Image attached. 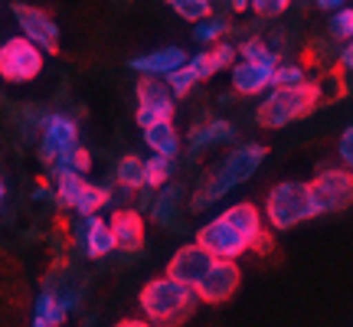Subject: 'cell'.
I'll use <instances>...</instances> for the list:
<instances>
[{
	"label": "cell",
	"instance_id": "cell-1",
	"mask_svg": "<svg viewBox=\"0 0 353 327\" xmlns=\"http://www.w3.org/2000/svg\"><path fill=\"white\" fill-rule=\"evenodd\" d=\"M262 229V210L255 203H236L196 232V246L203 252H210L213 259L236 262L242 252L252 249V242L259 239Z\"/></svg>",
	"mask_w": 353,
	"mask_h": 327
},
{
	"label": "cell",
	"instance_id": "cell-2",
	"mask_svg": "<svg viewBox=\"0 0 353 327\" xmlns=\"http://www.w3.org/2000/svg\"><path fill=\"white\" fill-rule=\"evenodd\" d=\"M138 304L144 311V321L151 327H180L187 324L196 311V295L193 288L170 281V278H151L138 295Z\"/></svg>",
	"mask_w": 353,
	"mask_h": 327
},
{
	"label": "cell",
	"instance_id": "cell-3",
	"mask_svg": "<svg viewBox=\"0 0 353 327\" xmlns=\"http://www.w3.org/2000/svg\"><path fill=\"white\" fill-rule=\"evenodd\" d=\"M265 157H268L265 144H239V148H232L226 161L216 167L213 174H210V180L200 187V193L193 197V210H203V206L216 203L219 197H226L229 190H236L245 180H252Z\"/></svg>",
	"mask_w": 353,
	"mask_h": 327
},
{
	"label": "cell",
	"instance_id": "cell-4",
	"mask_svg": "<svg viewBox=\"0 0 353 327\" xmlns=\"http://www.w3.org/2000/svg\"><path fill=\"white\" fill-rule=\"evenodd\" d=\"M324 99V86L321 82H298V86H278L268 99L259 105V125L262 128H285L298 121L304 115H311Z\"/></svg>",
	"mask_w": 353,
	"mask_h": 327
},
{
	"label": "cell",
	"instance_id": "cell-5",
	"mask_svg": "<svg viewBox=\"0 0 353 327\" xmlns=\"http://www.w3.org/2000/svg\"><path fill=\"white\" fill-rule=\"evenodd\" d=\"M265 216H268L272 229H291V226H298V223H304V219L317 216L307 184L285 180V184L272 187L268 200H265Z\"/></svg>",
	"mask_w": 353,
	"mask_h": 327
},
{
	"label": "cell",
	"instance_id": "cell-6",
	"mask_svg": "<svg viewBox=\"0 0 353 327\" xmlns=\"http://www.w3.org/2000/svg\"><path fill=\"white\" fill-rule=\"evenodd\" d=\"M311 200H314V213H341L353 200V177L350 170H324L317 174L311 184Z\"/></svg>",
	"mask_w": 353,
	"mask_h": 327
},
{
	"label": "cell",
	"instance_id": "cell-7",
	"mask_svg": "<svg viewBox=\"0 0 353 327\" xmlns=\"http://www.w3.org/2000/svg\"><path fill=\"white\" fill-rule=\"evenodd\" d=\"M43 72V52L30 39L13 37L0 46V76L7 82H33Z\"/></svg>",
	"mask_w": 353,
	"mask_h": 327
},
{
	"label": "cell",
	"instance_id": "cell-8",
	"mask_svg": "<svg viewBox=\"0 0 353 327\" xmlns=\"http://www.w3.org/2000/svg\"><path fill=\"white\" fill-rule=\"evenodd\" d=\"M56 193H59V200H63L65 206H72V210L82 216H95L105 203L112 200V193L105 187L85 184V180L79 174H72V170H56Z\"/></svg>",
	"mask_w": 353,
	"mask_h": 327
},
{
	"label": "cell",
	"instance_id": "cell-9",
	"mask_svg": "<svg viewBox=\"0 0 353 327\" xmlns=\"http://www.w3.org/2000/svg\"><path fill=\"white\" fill-rule=\"evenodd\" d=\"M79 148V128L65 115H50L43 125V141H39V161L63 167L65 157Z\"/></svg>",
	"mask_w": 353,
	"mask_h": 327
},
{
	"label": "cell",
	"instance_id": "cell-10",
	"mask_svg": "<svg viewBox=\"0 0 353 327\" xmlns=\"http://www.w3.org/2000/svg\"><path fill=\"white\" fill-rule=\"evenodd\" d=\"M13 17L23 30V39H30L39 52L46 50L50 56L59 52V26L52 23V17L39 7H30V3H13Z\"/></svg>",
	"mask_w": 353,
	"mask_h": 327
},
{
	"label": "cell",
	"instance_id": "cell-11",
	"mask_svg": "<svg viewBox=\"0 0 353 327\" xmlns=\"http://www.w3.org/2000/svg\"><path fill=\"white\" fill-rule=\"evenodd\" d=\"M174 118V95L161 79H141L138 82V125L151 128Z\"/></svg>",
	"mask_w": 353,
	"mask_h": 327
},
{
	"label": "cell",
	"instance_id": "cell-12",
	"mask_svg": "<svg viewBox=\"0 0 353 327\" xmlns=\"http://www.w3.org/2000/svg\"><path fill=\"white\" fill-rule=\"evenodd\" d=\"M242 281V272L236 262H226V259H216L213 265H210V272L203 275V281L193 288V295H196V301H206V304H223L229 301L232 295H236V288H239Z\"/></svg>",
	"mask_w": 353,
	"mask_h": 327
},
{
	"label": "cell",
	"instance_id": "cell-13",
	"mask_svg": "<svg viewBox=\"0 0 353 327\" xmlns=\"http://www.w3.org/2000/svg\"><path fill=\"white\" fill-rule=\"evenodd\" d=\"M216 259L210 255V252H203L196 242H190V246H183V249H176L174 255H170L164 278L180 281V285H187V288H196V285L203 281V275L210 272V265Z\"/></svg>",
	"mask_w": 353,
	"mask_h": 327
},
{
	"label": "cell",
	"instance_id": "cell-14",
	"mask_svg": "<svg viewBox=\"0 0 353 327\" xmlns=\"http://www.w3.org/2000/svg\"><path fill=\"white\" fill-rule=\"evenodd\" d=\"M108 229H112L114 249L138 252L144 246V219L134 210H114V216L108 219Z\"/></svg>",
	"mask_w": 353,
	"mask_h": 327
},
{
	"label": "cell",
	"instance_id": "cell-15",
	"mask_svg": "<svg viewBox=\"0 0 353 327\" xmlns=\"http://www.w3.org/2000/svg\"><path fill=\"white\" fill-rule=\"evenodd\" d=\"M187 63V52L180 50V46H167V50H157V52H148V56H138V59H131V69L141 72V76H170L174 69Z\"/></svg>",
	"mask_w": 353,
	"mask_h": 327
},
{
	"label": "cell",
	"instance_id": "cell-16",
	"mask_svg": "<svg viewBox=\"0 0 353 327\" xmlns=\"http://www.w3.org/2000/svg\"><path fill=\"white\" fill-rule=\"evenodd\" d=\"M272 69L275 66H262V63H236L232 66V88L239 95H255V92H265L272 88Z\"/></svg>",
	"mask_w": 353,
	"mask_h": 327
},
{
	"label": "cell",
	"instance_id": "cell-17",
	"mask_svg": "<svg viewBox=\"0 0 353 327\" xmlns=\"http://www.w3.org/2000/svg\"><path fill=\"white\" fill-rule=\"evenodd\" d=\"M232 63H236V46H232V43H216L213 50L193 56L187 66L193 69V76H196V82H200V79L216 76L219 69H226V66H232Z\"/></svg>",
	"mask_w": 353,
	"mask_h": 327
},
{
	"label": "cell",
	"instance_id": "cell-18",
	"mask_svg": "<svg viewBox=\"0 0 353 327\" xmlns=\"http://www.w3.org/2000/svg\"><path fill=\"white\" fill-rule=\"evenodd\" d=\"M82 242H85V255L88 259H105L114 249L112 229L105 219L99 216H85V229H82Z\"/></svg>",
	"mask_w": 353,
	"mask_h": 327
},
{
	"label": "cell",
	"instance_id": "cell-19",
	"mask_svg": "<svg viewBox=\"0 0 353 327\" xmlns=\"http://www.w3.org/2000/svg\"><path fill=\"white\" fill-rule=\"evenodd\" d=\"M144 144L151 148V154H157V157H167V161H174L176 154H180V138H176L174 121H161V125L144 128Z\"/></svg>",
	"mask_w": 353,
	"mask_h": 327
},
{
	"label": "cell",
	"instance_id": "cell-20",
	"mask_svg": "<svg viewBox=\"0 0 353 327\" xmlns=\"http://www.w3.org/2000/svg\"><path fill=\"white\" fill-rule=\"evenodd\" d=\"M236 138V128L223 121V118H213L210 125H203L193 131V151H203L210 144H219V141H232Z\"/></svg>",
	"mask_w": 353,
	"mask_h": 327
},
{
	"label": "cell",
	"instance_id": "cell-21",
	"mask_svg": "<svg viewBox=\"0 0 353 327\" xmlns=\"http://www.w3.org/2000/svg\"><path fill=\"white\" fill-rule=\"evenodd\" d=\"M65 315H69V308L63 304V298H59V295L43 291V295L37 298V315H33V317H39L46 327H59L65 321Z\"/></svg>",
	"mask_w": 353,
	"mask_h": 327
},
{
	"label": "cell",
	"instance_id": "cell-22",
	"mask_svg": "<svg viewBox=\"0 0 353 327\" xmlns=\"http://www.w3.org/2000/svg\"><path fill=\"white\" fill-rule=\"evenodd\" d=\"M118 184L128 190H141L144 187V161L141 157H121V164H118Z\"/></svg>",
	"mask_w": 353,
	"mask_h": 327
},
{
	"label": "cell",
	"instance_id": "cell-23",
	"mask_svg": "<svg viewBox=\"0 0 353 327\" xmlns=\"http://www.w3.org/2000/svg\"><path fill=\"white\" fill-rule=\"evenodd\" d=\"M167 3L176 10V17H183L190 23H203V20H210V13H213L210 0H167Z\"/></svg>",
	"mask_w": 353,
	"mask_h": 327
},
{
	"label": "cell",
	"instance_id": "cell-24",
	"mask_svg": "<svg viewBox=\"0 0 353 327\" xmlns=\"http://www.w3.org/2000/svg\"><path fill=\"white\" fill-rule=\"evenodd\" d=\"M167 177H170V161L151 154V157L144 161V187H148V184H151V187H164Z\"/></svg>",
	"mask_w": 353,
	"mask_h": 327
},
{
	"label": "cell",
	"instance_id": "cell-25",
	"mask_svg": "<svg viewBox=\"0 0 353 327\" xmlns=\"http://www.w3.org/2000/svg\"><path fill=\"white\" fill-rule=\"evenodd\" d=\"M176 206H180V190L167 187L164 193L157 197V203H154L151 216L157 219V223H170V219H174V213H176Z\"/></svg>",
	"mask_w": 353,
	"mask_h": 327
},
{
	"label": "cell",
	"instance_id": "cell-26",
	"mask_svg": "<svg viewBox=\"0 0 353 327\" xmlns=\"http://www.w3.org/2000/svg\"><path fill=\"white\" fill-rule=\"evenodd\" d=\"M242 59H245V63H262V66H278V56L272 50H268V46H265L262 39H245V43H242Z\"/></svg>",
	"mask_w": 353,
	"mask_h": 327
},
{
	"label": "cell",
	"instance_id": "cell-27",
	"mask_svg": "<svg viewBox=\"0 0 353 327\" xmlns=\"http://www.w3.org/2000/svg\"><path fill=\"white\" fill-rule=\"evenodd\" d=\"M226 30H229V23L226 20H213V17H210V20H203V23H196V30H193V39H196V43H219V39L226 37Z\"/></svg>",
	"mask_w": 353,
	"mask_h": 327
},
{
	"label": "cell",
	"instance_id": "cell-28",
	"mask_svg": "<svg viewBox=\"0 0 353 327\" xmlns=\"http://www.w3.org/2000/svg\"><path fill=\"white\" fill-rule=\"evenodd\" d=\"M167 82H170V95H174V99H183V95H190V88L196 86V76H193V69L183 63L180 69H174V72L167 76Z\"/></svg>",
	"mask_w": 353,
	"mask_h": 327
},
{
	"label": "cell",
	"instance_id": "cell-29",
	"mask_svg": "<svg viewBox=\"0 0 353 327\" xmlns=\"http://www.w3.org/2000/svg\"><path fill=\"white\" fill-rule=\"evenodd\" d=\"M304 69L301 66H275L272 69V88L278 86H298V82H304Z\"/></svg>",
	"mask_w": 353,
	"mask_h": 327
},
{
	"label": "cell",
	"instance_id": "cell-30",
	"mask_svg": "<svg viewBox=\"0 0 353 327\" xmlns=\"http://www.w3.org/2000/svg\"><path fill=\"white\" fill-rule=\"evenodd\" d=\"M56 170H72V174H88V170H92V154L85 151V148H82V144H79L76 151L69 154V157H65V164L63 167H56Z\"/></svg>",
	"mask_w": 353,
	"mask_h": 327
},
{
	"label": "cell",
	"instance_id": "cell-31",
	"mask_svg": "<svg viewBox=\"0 0 353 327\" xmlns=\"http://www.w3.org/2000/svg\"><path fill=\"white\" fill-rule=\"evenodd\" d=\"M330 30H334V37H337V39H350L353 37V10H350V7H341V10L334 13Z\"/></svg>",
	"mask_w": 353,
	"mask_h": 327
},
{
	"label": "cell",
	"instance_id": "cell-32",
	"mask_svg": "<svg viewBox=\"0 0 353 327\" xmlns=\"http://www.w3.org/2000/svg\"><path fill=\"white\" fill-rule=\"evenodd\" d=\"M291 0H249V7H252L259 17H278V13L288 10Z\"/></svg>",
	"mask_w": 353,
	"mask_h": 327
},
{
	"label": "cell",
	"instance_id": "cell-33",
	"mask_svg": "<svg viewBox=\"0 0 353 327\" xmlns=\"http://www.w3.org/2000/svg\"><path fill=\"white\" fill-rule=\"evenodd\" d=\"M337 151H341L343 164L350 167V164H353V128H343V135H341V148H337Z\"/></svg>",
	"mask_w": 353,
	"mask_h": 327
},
{
	"label": "cell",
	"instance_id": "cell-34",
	"mask_svg": "<svg viewBox=\"0 0 353 327\" xmlns=\"http://www.w3.org/2000/svg\"><path fill=\"white\" fill-rule=\"evenodd\" d=\"M350 63H353V50H350V46H343L341 59H337V72H341V76H347V72H350Z\"/></svg>",
	"mask_w": 353,
	"mask_h": 327
},
{
	"label": "cell",
	"instance_id": "cell-35",
	"mask_svg": "<svg viewBox=\"0 0 353 327\" xmlns=\"http://www.w3.org/2000/svg\"><path fill=\"white\" fill-rule=\"evenodd\" d=\"M252 249H255V252H262V255H265V252H268V249H272V236H268L265 229H262V232H259V239L252 242Z\"/></svg>",
	"mask_w": 353,
	"mask_h": 327
},
{
	"label": "cell",
	"instance_id": "cell-36",
	"mask_svg": "<svg viewBox=\"0 0 353 327\" xmlns=\"http://www.w3.org/2000/svg\"><path fill=\"white\" fill-rule=\"evenodd\" d=\"M321 10H330V13H337L341 7H347V0H314Z\"/></svg>",
	"mask_w": 353,
	"mask_h": 327
},
{
	"label": "cell",
	"instance_id": "cell-37",
	"mask_svg": "<svg viewBox=\"0 0 353 327\" xmlns=\"http://www.w3.org/2000/svg\"><path fill=\"white\" fill-rule=\"evenodd\" d=\"M114 327H151L148 321H138V317H125V321H118Z\"/></svg>",
	"mask_w": 353,
	"mask_h": 327
},
{
	"label": "cell",
	"instance_id": "cell-38",
	"mask_svg": "<svg viewBox=\"0 0 353 327\" xmlns=\"http://www.w3.org/2000/svg\"><path fill=\"white\" fill-rule=\"evenodd\" d=\"M249 7V0H232V10H245Z\"/></svg>",
	"mask_w": 353,
	"mask_h": 327
},
{
	"label": "cell",
	"instance_id": "cell-39",
	"mask_svg": "<svg viewBox=\"0 0 353 327\" xmlns=\"http://www.w3.org/2000/svg\"><path fill=\"white\" fill-rule=\"evenodd\" d=\"M3 193H7V190H3V180H0V206H3Z\"/></svg>",
	"mask_w": 353,
	"mask_h": 327
},
{
	"label": "cell",
	"instance_id": "cell-40",
	"mask_svg": "<svg viewBox=\"0 0 353 327\" xmlns=\"http://www.w3.org/2000/svg\"><path fill=\"white\" fill-rule=\"evenodd\" d=\"M33 327H46V324H43V321H39V317H33Z\"/></svg>",
	"mask_w": 353,
	"mask_h": 327
}]
</instances>
